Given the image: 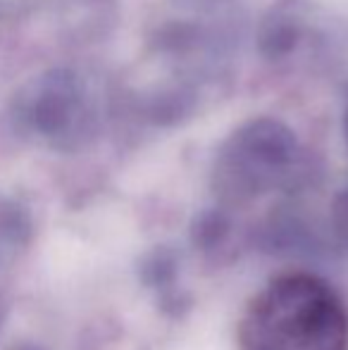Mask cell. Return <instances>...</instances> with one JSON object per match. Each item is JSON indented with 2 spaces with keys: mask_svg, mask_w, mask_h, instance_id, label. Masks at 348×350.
Instances as JSON below:
<instances>
[{
  "mask_svg": "<svg viewBox=\"0 0 348 350\" xmlns=\"http://www.w3.org/2000/svg\"><path fill=\"white\" fill-rule=\"evenodd\" d=\"M237 341L239 350H348L346 305L312 274H279L246 305Z\"/></svg>",
  "mask_w": 348,
  "mask_h": 350,
  "instance_id": "1",
  "label": "cell"
},
{
  "mask_svg": "<svg viewBox=\"0 0 348 350\" xmlns=\"http://www.w3.org/2000/svg\"><path fill=\"white\" fill-rule=\"evenodd\" d=\"M344 129H346V139H348V107H346V117H344Z\"/></svg>",
  "mask_w": 348,
  "mask_h": 350,
  "instance_id": "3",
  "label": "cell"
},
{
  "mask_svg": "<svg viewBox=\"0 0 348 350\" xmlns=\"http://www.w3.org/2000/svg\"><path fill=\"white\" fill-rule=\"evenodd\" d=\"M298 38H301V29L291 17L284 14H274L267 17L258 33V48L267 60H282L289 53H293Z\"/></svg>",
  "mask_w": 348,
  "mask_h": 350,
  "instance_id": "2",
  "label": "cell"
},
{
  "mask_svg": "<svg viewBox=\"0 0 348 350\" xmlns=\"http://www.w3.org/2000/svg\"><path fill=\"white\" fill-rule=\"evenodd\" d=\"M14 350H38V348H34V346H17Z\"/></svg>",
  "mask_w": 348,
  "mask_h": 350,
  "instance_id": "4",
  "label": "cell"
}]
</instances>
